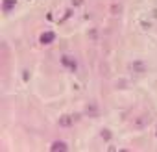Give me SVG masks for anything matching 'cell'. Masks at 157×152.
<instances>
[{
  "mask_svg": "<svg viewBox=\"0 0 157 152\" xmlns=\"http://www.w3.org/2000/svg\"><path fill=\"white\" fill-rule=\"evenodd\" d=\"M61 65H63L67 70H76V69H78V61H76L72 56H68V54L61 56Z\"/></svg>",
  "mask_w": 157,
  "mask_h": 152,
  "instance_id": "6da1fadb",
  "label": "cell"
},
{
  "mask_svg": "<svg viewBox=\"0 0 157 152\" xmlns=\"http://www.w3.org/2000/svg\"><path fill=\"white\" fill-rule=\"evenodd\" d=\"M54 41H56V34L50 32V30H48V32H43L41 37H39V43H41V45H52Z\"/></svg>",
  "mask_w": 157,
  "mask_h": 152,
  "instance_id": "7a4b0ae2",
  "label": "cell"
},
{
  "mask_svg": "<svg viewBox=\"0 0 157 152\" xmlns=\"http://www.w3.org/2000/svg\"><path fill=\"white\" fill-rule=\"evenodd\" d=\"M57 124H59L61 128H70V126L74 124V117L68 115V113H65V115H61V117L57 119Z\"/></svg>",
  "mask_w": 157,
  "mask_h": 152,
  "instance_id": "3957f363",
  "label": "cell"
},
{
  "mask_svg": "<svg viewBox=\"0 0 157 152\" xmlns=\"http://www.w3.org/2000/svg\"><path fill=\"white\" fill-rule=\"evenodd\" d=\"M129 69H131L133 72H146V70H148V65H146L144 61L137 59V61H131V63H129Z\"/></svg>",
  "mask_w": 157,
  "mask_h": 152,
  "instance_id": "277c9868",
  "label": "cell"
},
{
  "mask_svg": "<svg viewBox=\"0 0 157 152\" xmlns=\"http://www.w3.org/2000/svg\"><path fill=\"white\" fill-rule=\"evenodd\" d=\"M50 150H52V152H67V150H68V145H67L65 141H59V139H57V141H54V143L50 145Z\"/></svg>",
  "mask_w": 157,
  "mask_h": 152,
  "instance_id": "5b68a950",
  "label": "cell"
},
{
  "mask_svg": "<svg viewBox=\"0 0 157 152\" xmlns=\"http://www.w3.org/2000/svg\"><path fill=\"white\" fill-rule=\"evenodd\" d=\"M15 6H17V0H2V11H4V13L13 11Z\"/></svg>",
  "mask_w": 157,
  "mask_h": 152,
  "instance_id": "8992f818",
  "label": "cell"
},
{
  "mask_svg": "<svg viewBox=\"0 0 157 152\" xmlns=\"http://www.w3.org/2000/svg\"><path fill=\"white\" fill-rule=\"evenodd\" d=\"M102 137H104L105 141H109V139H111V134H109L107 130H102Z\"/></svg>",
  "mask_w": 157,
  "mask_h": 152,
  "instance_id": "52a82bcc",
  "label": "cell"
},
{
  "mask_svg": "<svg viewBox=\"0 0 157 152\" xmlns=\"http://www.w3.org/2000/svg\"><path fill=\"white\" fill-rule=\"evenodd\" d=\"M72 4H74L76 8H80V6L83 4V0H72Z\"/></svg>",
  "mask_w": 157,
  "mask_h": 152,
  "instance_id": "ba28073f",
  "label": "cell"
},
{
  "mask_svg": "<svg viewBox=\"0 0 157 152\" xmlns=\"http://www.w3.org/2000/svg\"><path fill=\"white\" fill-rule=\"evenodd\" d=\"M155 135H157V130H155Z\"/></svg>",
  "mask_w": 157,
  "mask_h": 152,
  "instance_id": "9c48e42d",
  "label": "cell"
}]
</instances>
